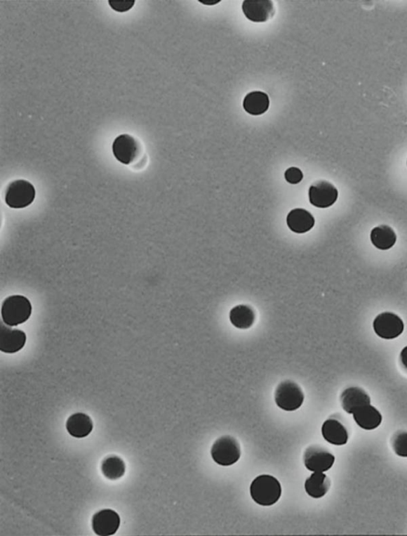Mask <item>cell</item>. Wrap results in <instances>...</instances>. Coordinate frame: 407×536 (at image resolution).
Returning a JSON list of instances; mask_svg holds the SVG:
<instances>
[{"label":"cell","mask_w":407,"mask_h":536,"mask_svg":"<svg viewBox=\"0 0 407 536\" xmlns=\"http://www.w3.org/2000/svg\"><path fill=\"white\" fill-rule=\"evenodd\" d=\"M322 436L328 443L334 445H344L349 439V431L344 422L338 417H331L321 428Z\"/></svg>","instance_id":"7c38bea8"},{"label":"cell","mask_w":407,"mask_h":536,"mask_svg":"<svg viewBox=\"0 0 407 536\" xmlns=\"http://www.w3.org/2000/svg\"><path fill=\"white\" fill-rule=\"evenodd\" d=\"M101 470L106 478L118 480L124 475L126 466L122 458L118 456H110L102 462Z\"/></svg>","instance_id":"7402d4cb"},{"label":"cell","mask_w":407,"mask_h":536,"mask_svg":"<svg viewBox=\"0 0 407 536\" xmlns=\"http://www.w3.org/2000/svg\"><path fill=\"white\" fill-rule=\"evenodd\" d=\"M32 313V306L26 296L14 295L6 299L1 308L4 322L11 327L25 323Z\"/></svg>","instance_id":"7a4b0ae2"},{"label":"cell","mask_w":407,"mask_h":536,"mask_svg":"<svg viewBox=\"0 0 407 536\" xmlns=\"http://www.w3.org/2000/svg\"><path fill=\"white\" fill-rule=\"evenodd\" d=\"M304 398L300 386L291 380H286L279 384L274 392L275 403L286 412H295L300 408Z\"/></svg>","instance_id":"3957f363"},{"label":"cell","mask_w":407,"mask_h":536,"mask_svg":"<svg viewBox=\"0 0 407 536\" xmlns=\"http://www.w3.org/2000/svg\"><path fill=\"white\" fill-rule=\"evenodd\" d=\"M35 199L33 184L24 180H18L9 184L6 192L5 202L13 209H22L32 204Z\"/></svg>","instance_id":"5b68a950"},{"label":"cell","mask_w":407,"mask_h":536,"mask_svg":"<svg viewBox=\"0 0 407 536\" xmlns=\"http://www.w3.org/2000/svg\"><path fill=\"white\" fill-rule=\"evenodd\" d=\"M211 455L213 461L220 466H230L241 458V445L235 438L225 436L215 440L212 446Z\"/></svg>","instance_id":"277c9868"},{"label":"cell","mask_w":407,"mask_h":536,"mask_svg":"<svg viewBox=\"0 0 407 536\" xmlns=\"http://www.w3.org/2000/svg\"><path fill=\"white\" fill-rule=\"evenodd\" d=\"M109 4L111 6V8L113 10L118 11V13H125V11H128L133 8L135 5V1H112V0H110Z\"/></svg>","instance_id":"d4e9b609"},{"label":"cell","mask_w":407,"mask_h":536,"mask_svg":"<svg viewBox=\"0 0 407 536\" xmlns=\"http://www.w3.org/2000/svg\"><path fill=\"white\" fill-rule=\"evenodd\" d=\"M27 343L26 333L20 329H11V326L1 325L0 327V351L4 353L13 354L21 351Z\"/></svg>","instance_id":"8fae6325"},{"label":"cell","mask_w":407,"mask_h":536,"mask_svg":"<svg viewBox=\"0 0 407 536\" xmlns=\"http://www.w3.org/2000/svg\"><path fill=\"white\" fill-rule=\"evenodd\" d=\"M340 403L345 412L353 414L357 410L371 404V398L361 387L352 386L341 394Z\"/></svg>","instance_id":"4fadbf2b"},{"label":"cell","mask_w":407,"mask_h":536,"mask_svg":"<svg viewBox=\"0 0 407 536\" xmlns=\"http://www.w3.org/2000/svg\"><path fill=\"white\" fill-rule=\"evenodd\" d=\"M286 223L290 230L295 233L305 234L312 230L315 224V218L308 211L297 208L288 214Z\"/></svg>","instance_id":"9a60e30c"},{"label":"cell","mask_w":407,"mask_h":536,"mask_svg":"<svg viewBox=\"0 0 407 536\" xmlns=\"http://www.w3.org/2000/svg\"><path fill=\"white\" fill-rule=\"evenodd\" d=\"M231 324L239 329H248L255 321L253 308L246 305L232 308L229 313Z\"/></svg>","instance_id":"44dd1931"},{"label":"cell","mask_w":407,"mask_h":536,"mask_svg":"<svg viewBox=\"0 0 407 536\" xmlns=\"http://www.w3.org/2000/svg\"><path fill=\"white\" fill-rule=\"evenodd\" d=\"M243 13L251 22H265L272 19L274 8L272 1H244Z\"/></svg>","instance_id":"5bb4252c"},{"label":"cell","mask_w":407,"mask_h":536,"mask_svg":"<svg viewBox=\"0 0 407 536\" xmlns=\"http://www.w3.org/2000/svg\"><path fill=\"white\" fill-rule=\"evenodd\" d=\"M371 241L377 249L387 250L396 245L397 235L391 226L381 225L371 232Z\"/></svg>","instance_id":"ac0fdd59"},{"label":"cell","mask_w":407,"mask_h":536,"mask_svg":"<svg viewBox=\"0 0 407 536\" xmlns=\"http://www.w3.org/2000/svg\"><path fill=\"white\" fill-rule=\"evenodd\" d=\"M392 448L394 452L402 457H407V431H398L393 436Z\"/></svg>","instance_id":"603a6c76"},{"label":"cell","mask_w":407,"mask_h":536,"mask_svg":"<svg viewBox=\"0 0 407 536\" xmlns=\"http://www.w3.org/2000/svg\"><path fill=\"white\" fill-rule=\"evenodd\" d=\"M303 460L305 466L309 471L324 473L333 467L335 457L325 446L313 445L305 450Z\"/></svg>","instance_id":"8992f818"},{"label":"cell","mask_w":407,"mask_h":536,"mask_svg":"<svg viewBox=\"0 0 407 536\" xmlns=\"http://www.w3.org/2000/svg\"><path fill=\"white\" fill-rule=\"evenodd\" d=\"M356 424L363 430L373 431L382 424V417L378 410L369 404L364 406L353 414Z\"/></svg>","instance_id":"2e32d148"},{"label":"cell","mask_w":407,"mask_h":536,"mask_svg":"<svg viewBox=\"0 0 407 536\" xmlns=\"http://www.w3.org/2000/svg\"><path fill=\"white\" fill-rule=\"evenodd\" d=\"M400 360L403 366L407 370V346L405 347L400 353Z\"/></svg>","instance_id":"484cf974"},{"label":"cell","mask_w":407,"mask_h":536,"mask_svg":"<svg viewBox=\"0 0 407 536\" xmlns=\"http://www.w3.org/2000/svg\"><path fill=\"white\" fill-rule=\"evenodd\" d=\"M285 178L291 184H298L303 180V174L300 169L292 166L286 171Z\"/></svg>","instance_id":"cb8c5ba5"},{"label":"cell","mask_w":407,"mask_h":536,"mask_svg":"<svg viewBox=\"0 0 407 536\" xmlns=\"http://www.w3.org/2000/svg\"><path fill=\"white\" fill-rule=\"evenodd\" d=\"M251 498L261 506H272L282 495L279 481L270 475H261L253 481L250 487Z\"/></svg>","instance_id":"6da1fadb"},{"label":"cell","mask_w":407,"mask_h":536,"mask_svg":"<svg viewBox=\"0 0 407 536\" xmlns=\"http://www.w3.org/2000/svg\"><path fill=\"white\" fill-rule=\"evenodd\" d=\"M112 152L118 162L128 165L139 156L140 145L133 136L119 135L113 142Z\"/></svg>","instance_id":"9c48e42d"},{"label":"cell","mask_w":407,"mask_h":536,"mask_svg":"<svg viewBox=\"0 0 407 536\" xmlns=\"http://www.w3.org/2000/svg\"><path fill=\"white\" fill-rule=\"evenodd\" d=\"M373 329L375 334L380 338L394 339L403 334L404 324L398 315L382 313L374 320Z\"/></svg>","instance_id":"52a82bcc"},{"label":"cell","mask_w":407,"mask_h":536,"mask_svg":"<svg viewBox=\"0 0 407 536\" xmlns=\"http://www.w3.org/2000/svg\"><path fill=\"white\" fill-rule=\"evenodd\" d=\"M406 164H407V162H406Z\"/></svg>","instance_id":"4316f807"},{"label":"cell","mask_w":407,"mask_h":536,"mask_svg":"<svg viewBox=\"0 0 407 536\" xmlns=\"http://www.w3.org/2000/svg\"><path fill=\"white\" fill-rule=\"evenodd\" d=\"M331 486V481L327 475L314 473L305 481V490L309 497L319 499L326 495Z\"/></svg>","instance_id":"ffe728a7"},{"label":"cell","mask_w":407,"mask_h":536,"mask_svg":"<svg viewBox=\"0 0 407 536\" xmlns=\"http://www.w3.org/2000/svg\"><path fill=\"white\" fill-rule=\"evenodd\" d=\"M121 525V517L112 509L101 510L93 517L92 527L95 534L109 536L115 534Z\"/></svg>","instance_id":"30bf717a"},{"label":"cell","mask_w":407,"mask_h":536,"mask_svg":"<svg viewBox=\"0 0 407 536\" xmlns=\"http://www.w3.org/2000/svg\"><path fill=\"white\" fill-rule=\"evenodd\" d=\"M67 429L71 436L76 438H86L93 429V421L88 415L76 413L71 415L67 422Z\"/></svg>","instance_id":"e0dca14e"},{"label":"cell","mask_w":407,"mask_h":536,"mask_svg":"<svg viewBox=\"0 0 407 536\" xmlns=\"http://www.w3.org/2000/svg\"><path fill=\"white\" fill-rule=\"evenodd\" d=\"M338 199V190L331 182L317 181L309 189L310 204L316 207H331L337 202Z\"/></svg>","instance_id":"ba28073f"},{"label":"cell","mask_w":407,"mask_h":536,"mask_svg":"<svg viewBox=\"0 0 407 536\" xmlns=\"http://www.w3.org/2000/svg\"><path fill=\"white\" fill-rule=\"evenodd\" d=\"M243 109L249 115L260 116L265 113L270 106L268 95L261 91L249 93L244 98Z\"/></svg>","instance_id":"d6986e66"}]
</instances>
